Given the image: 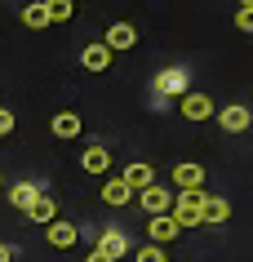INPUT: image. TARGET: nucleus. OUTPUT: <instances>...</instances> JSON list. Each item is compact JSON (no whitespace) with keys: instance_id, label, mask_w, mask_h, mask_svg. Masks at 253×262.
Instances as JSON below:
<instances>
[{"instance_id":"f257e3e1","label":"nucleus","mask_w":253,"mask_h":262,"mask_svg":"<svg viewBox=\"0 0 253 262\" xmlns=\"http://www.w3.org/2000/svg\"><path fill=\"white\" fill-rule=\"evenodd\" d=\"M204 200H209V195L200 191V187H191V191H178L169 213L178 218V227H182V231H187V227H204Z\"/></svg>"},{"instance_id":"f03ea898","label":"nucleus","mask_w":253,"mask_h":262,"mask_svg":"<svg viewBox=\"0 0 253 262\" xmlns=\"http://www.w3.org/2000/svg\"><path fill=\"white\" fill-rule=\"evenodd\" d=\"M178 231H182V227H178V218H173V213H151V222H147V235H151L155 245H173V240H178Z\"/></svg>"},{"instance_id":"7ed1b4c3","label":"nucleus","mask_w":253,"mask_h":262,"mask_svg":"<svg viewBox=\"0 0 253 262\" xmlns=\"http://www.w3.org/2000/svg\"><path fill=\"white\" fill-rule=\"evenodd\" d=\"M102 45H107V49H133V45H138V31H133V23H111V27H107V36H102Z\"/></svg>"},{"instance_id":"20e7f679","label":"nucleus","mask_w":253,"mask_h":262,"mask_svg":"<svg viewBox=\"0 0 253 262\" xmlns=\"http://www.w3.org/2000/svg\"><path fill=\"white\" fill-rule=\"evenodd\" d=\"M142 209H147V213H169V209H173V191L160 187V182L142 187Z\"/></svg>"},{"instance_id":"39448f33","label":"nucleus","mask_w":253,"mask_h":262,"mask_svg":"<svg viewBox=\"0 0 253 262\" xmlns=\"http://www.w3.org/2000/svg\"><path fill=\"white\" fill-rule=\"evenodd\" d=\"M218 124H222L226 134H244V129L253 124V116H249V107L231 102V107H222V111H218Z\"/></svg>"},{"instance_id":"423d86ee","label":"nucleus","mask_w":253,"mask_h":262,"mask_svg":"<svg viewBox=\"0 0 253 262\" xmlns=\"http://www.w3.org/2000/svg\"><path fill=\"white\" fill-rule=\"evenodd\" d=\"M178 111H182L187 120H209V116H213V102L204 94H182V98H178Z\"/></svg>"},{"instance_id":"0eeeda50","label":"nucleus","mask_w":253,"mask_h":262,"mask_svg":"<svg viewBox=\"0 0 253 262\" xmlns=\"http://www.w3.org/2000/svg\"><path fill=\"white\" fill-rule=\"evenodd\" d=\"M80 169L84 173H107V169H111V151H107V147H98V142H94V147H84V156H80Z\"/></svg>"},{"instance_id":"6e6552de","label":"nucleus","mask_w":253,"mask_h":262,"mask_svg":"<svg viewBox=\"0 0 253 262\" xmlns=\"http://www.w3.org/2000/svg\"><path fill=\"white\" fill-rule=\"evenodd\" d=\"M80 67H84V71H107V67H111V49H107L102 40L84 45V54H80Z\"/></svg>"},{"instance_id":"1a4fd4ad","label":"nucleus","mask_w":253,"mask_h":262,"mask_svg":"<svg viewBox=\"0 0 253 262\" xmlns=\"http://www.w3.org/2000/svg\"><path fill=\"white\" fill-rule=\"evenodd\" d=\"M102 200H107L111 209H125L129 200H133V187H129L125 178H107L102 182Z\"/></svg>"},{"instance_id":"9d476101","label":"nucleus","mask_w":253,"mask_h":262,"mask_svg":"<svg viewBox=\"0 0 253 262\" xmlns=\"http://www.w3.org/2000/svg\"><path fill=\"white\" fill-rule=\"evenodd\" d=\"M155 94H178L182 98L187 94V71H178V67L160 71V76H155Z\"/></svg>"},{"instance_id":"9b49d317","label":"nucleus","mask_w":253,"mask_h":262,"mask_svg":"<svg viewBox=\"0 0 253 262\" xmlns=\"http://www.w3.org/2000/svg\"><path fill=\"white\" fill-rule=\"evenodd\" d=\"M44 231H49V245H54V249H71V245H76V240H80V231H76L71 222H58V218L49 222Z\"/></svg>"},{"instance_id":"f8f14e48","label":"nucleus","mask_w":253,"mask_h":262,"mask_svg":"<svg viewBox=\"0 0 253 262\" xmlns=\"http://www.w3.org/2000/svg\"><path fill=\"white\" fill-rule=\"evenodd\" d=\"M173 178H178V191H191V187H204V169L191 165V160H182V165L173 169Z\"/></svg>"},{"instance_id":"ddd939ff","label":"nucleus","mask_w":253,"mask_h":262,"mask_svg":"<svg viewBox=\"0 0 253 262\" xmlns=\"http://www.w3.org/2000/svg\"><path fill=\"white\" fill-rule=\"evenodd\" d=\"M36 200H40V191H36L31 182H18V187H9V205H14L18 213H27V209L36 205Z\"/></svg>"},{"instance_id":"4468645a","label":"nucleus","mask_w":253,"mask_h":262,"mask_svg":"<svg viewBox=\"0 0 253 262\" xmlns=\"http://www.w3.org/2000/svg\"><path fill=\"white\" fill-rule=\"evenodd\" d=\"M120 178H125L129 187H133V191H142V187H151V182H155V169L147 165V160H142V165H129L125 173H120Z\"/></svg>"},{"instance_id":"2eb2a0df","label":"nucleus","mask_w":253,"mask_h":262,"mask_svg":"<svg viewBox=\"0 0 253 262\" xmlns=\"http://www.w3.org/2000/svg\"><path fill=\"white\" fill-rule=\"evenodd\" d=\"M22 218H27V222H40V227H49V222L58 218V205L49 200V195H40V200H36V205H31Z\"/></svg>"},{"instance_id":"dca6fc26","label":"nucleus","mask_w":253,"mask_h":262,"mask_svg":"<svg viewBox=\"0 0 253 262\" xmlns=\"http://www.w3.org/2000/svg\"><path fill=\"white\" fill-rule=\"evenodd\" d=\"M49 129H54V138H76V134H80V116H76V111H58Z\"/></svg>"},{"instance_id":"f3484780","label":"nucleus","mask_w":253,"mask_h":262,"mask_svg":"<svg viewBox=\"0 0 253 262\" xmlns=\"http://www.w3.org/2000/svg\"><path fill=\"white\" fill-rule=\"evenodd\" d=\"M22 23L40 31V27H49L54 18H49V9H44V0H36V5H27V9H22Z\"/></svg>"},{"instance_id":"a211bd4d","label":"nucleus","mask_w":253,"mask_h":262,"mask_svg":"<svg viewBox=\"0 0 253 262\" xmlns=\"http://www.w3.org/2000/svg\"><path fill=\"white\" fill-rule=\"evenodd\" d=\"M231 218V205H226L222 195H209L204 200V222H226Z\"/></svg>"},{"instance_id":"6ab92c4d","label":"nucleus","mask_w":253,"mask_h":262,"mask_svg":"<svg viewBox=\"0 0 253 262\" xmlns=\"http://www.w3.org/2000/svg\"><path fill=\"white\" fill-rule=\"evenodd\" d=\"M98 249H107V253H116V258H120V253L129 249V240H125V231H120V227H111V231H102Z\"/></svg>"},{"instance_id":"aec40b11","label":"nucleus","mask_w":253,"mask_h":262,"mask_svg":"<svg viewBox=\"0 0 253 262\" xmlns=\"http://www.w3.org/2000/svg\"><path fill=\"white\" fill-rule=\"evenodd\" d=\"M133 262H169V253H165V245H142V249H133Z\"/></svg>"},{"instance_id":"412c9836","label":"nucleus","mask_w":253,"mask_h":262,"mask_svg":"<svg viewBox=\"0 0 253 262\" xmlns=\"http://www.w3.org/2000/svg\"><path fill=\"white\" fill-rule=\"evenodd\" d=\"M44 9H49L54 23H67V18L76 14V0H44Z\"/></svg>"},{"instance_id":"4be33fe9","label":"nucleus","mask_w":253,"mask_h":262,"mask_svg":"<svg viewBox=\"0 0 253 262\" xmlns=\"http://www.w3.org/2000/svg\"><path fill=\"white\" fill-rule=\"evenodd\" d=\"M14 111H9V107H0V138H5V134H14Z\"/></svg>"},{"instance_id":"5701e85b","label":"nucleus","mask_w":253,"mask_h":262,"mask_svg":"<svg viewBox=\"0 0 253 262\" xmlns=\"http://www.w3.org/2000/svg\"><path fill=\"white\" fill-rule=\"evenodd\" d=\"M236 27H240V31H249V36H253V9H240V14H236Z\"/></svg>"},{"instance_id":"b1692460","label":"nucleus","mask_w":253,"mask_h":262,"mask_svg":"<svg viewBox=\"0 0 253 262\" xmlns=\"http://www.w3.org/2000/svg\"><path fill=\"white\" fill-rule=\"evenodd\" d=\"M84 262H120V258H116V253H107V249H94Z\"/></svg>"},{"instance_id":"393cba45","label":"nucleus","mask_w":253,"mask_h":262,"mask_svg":"<svg viewBox=\"0 0 253 262\" xmlns=\"http://www.w3.org/2000/svg\"><path fill=\"white\" fill-rule=\"evenodd\" d=\"M9 258H14V249H5V245H0V262H9Z\"/></svg>"},{"instance_id":"a878e982","label":"nucleus","mask_w":253,"mask_h":262,"mask_svg":"<svg viewBox=\"0 0 253 262\" xmlns=\"http://www.w3.org/2000/svg\"><path fill=\"white\" fill-rule=\"evenodd\" d=\"M240 9H253V0H244V5H240Z\"/></svg>"},{"instance_id":"bb28decb","label":"nucleus","mask_w":253,"mask_h":262,"mask_svg":"<svg viewBox=\"0 0 253 262\" xmlns=\"http://www.w3.org/2000/svg\"><path fill=\"white\" fill-rule=\"evenodd\" d=\"M249 129H253V124H249Z\"/></svg>"}]
</instances>
